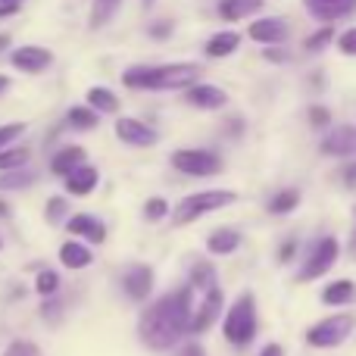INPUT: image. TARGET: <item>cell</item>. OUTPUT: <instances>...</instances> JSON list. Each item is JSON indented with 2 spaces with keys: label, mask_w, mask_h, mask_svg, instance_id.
Segmentation results:
<instances>
[{
  "label": "cell",
  "mask_w": 356,
  "mask_h": 356,
  "mask_svg": "<svg viewBox=\"0 0 356 356\" xmlns=\"http://www.w3.org/2000/svg\"><path fill=\"white\" fill-rule=\"evenodd\" d=\"M238 47H241L238 31H219V35L209 38L203 50H207V56H213V60H222V56H232Z\"/></svg>",
  "instance_id": "603a6c76"
},
{
  "label": "cell",
  "mask_w": 356,
  "mask_h": 356,
  "mask_svg": "<svg viewBox=\"0 0 356 356\" xmlns=\"http://www.w3.org/2000/svg\"><path fill=\"white\" fill-rule=\"evenodd\" d=\"M154 35H156V38H163V35H169V25H156V29H154Z\"/></svg>",
  "instance_id": "ee69618b"
},
{
  "label": "cell",
  "mask_w": 356,
  "mask_h": 356,
  "mask_svg": "<svg viewBox=\"0 0 356 356\" xmlns=\"http://www.w3.org/2000/svg\"><path fill=\"white\" fill-rule=\"evenodd\" d=\"M247 35L253 38V41H259V44H284L288 41V35H291V29H288V22L284 19H278V16H266V19H259V22H253L250 29H247Z\"/></svg>",
  "instance_id": "7c38bea8"
},
{
  "label": "cell",
  "mask_w": 356,
  "mask_h": 356,
  "mask_svg": "<svg viewBox=\"0 0 356 356\" xmlns=\"http://www.w3.org/2000/svg\"><path fill=\"white\" fill-rule=\"evenodd\" d=\"M184 100H188L191 106H197V110H222V106L228 104V94L222 91V88L216 85H191L188 91H184Z\"/></svg>",
  "instance_id": "4fadbf2b"
},
{
  "label": "cell",
  "mask_w": 356,
  "mask_h": 356,
  "mask_svg": "<svg viewBox=\"0 0 356 356\" xmlns=\"http://www.w3.org/2000/svg\"><path fill=\"white\" fill-rule=\"evenodd\" d=\"M338 253H341V244L332 238V234H325V238H319L313 244V250L307 253V259H303V266L297 269L294 282H313V278H322L328 269H334V263H338Z\"/></svg>",
  "instance_id": "8992f818"
},
{
  "label": "cell",
  "mask_w": 356,
  "mask_h": 356,
  "mask_svg": "<svg viewBox=\"0 0 356 356\" xmlns=\"http://www.w3.org/2000/svg\"><path fill=\"white\" fill-rule=\"evenodd\" d=\"M297 207H300V191H297V188L278 191V194L269 200V213L272 216H288V213H294Z\"/></svg>",
  "instance_id": "d4e9b609"
},
{
  "label": "cell",
  "mask_w": 356,
  "mask_h": 356,
  "mask_svg": "<svg viewBox=\"0 0 356 356\" xmlns=\"http://www.w3.org/2000/svg\"><path fill=\"white\" fill-rule=\"evenodd\" d=\"M188 284L194 291H203V294H207V291H213V288H219V284H216L213 263H207V259H197V263L191 266V282Z\"/></svg>",
  "instance_id": "cb8c5ba5"
},
{
  "label": "cell",
  "mask_w": 356,
  "mask_h": 356,
  "mask_svg": "<svg viewBox=\"0 0 356 356\" xmlns=\"http://www.w3.org/2000/svg\"><path fill=\"white\" fill-rule=\"evenodd\" d=\"M0 3H22V0H0Z\"/></svg>",
  "instance_id": "681fc988"
},
{
  "label": "cell",
  "mask_w": 356,
  "mask_h": 356,
  "mask_svg": "<svg viewBox=\"0 0 356 356\" xmlns=\"http://www.w3.org/2000/svg\"><path fill=\"white\" fill-rule=\"evenodd\" d=\"M203 69L197 63H166V66H131L122 81L135 91H188L200 81Z\"/></svg>",
  "instance_id": "7a4b0ae2"
},
{
  "label": "cell",
  "mask_w": 356,
  "mask_h": 356,
  "mask_svg": "<svg viewBox=\"0 0 356 356\" xmlns=\"http://www.w3.org/2000/svg\"><path fill=\"white\" fill-rule=\"evenodd\" d=\"M257 328H259V319H257V300L253 294H241L232 307L225 309V319H222V334H225L228 344L234 347H247L253 338H257Z\"/></svg>",
  "instance_id": "3957f363"
},
{
  "label": "cell",
  "mask_w": 356,
  "mask_h": 356,
  "mask_svg": "<svg viewBox=\"0 0 356 356\" xmlns=\"http://www.w3.org/2000/svg\"><path fill=\"white\" fill-rule=\"evenodd\" d=\"M35 291L41 297H56V291H60V275H56L54 269H44L35 282Z\"/></svg>",
  "instance_id": "4dcf8cb0"
},
{
  "label": "cell",
  "mask_w": 356,
  "mask_h": 356,
  "mask_svg": "<svg viewBox=\"0 0 356 356\" xmlns=\"http://www.w3.org/2000/svg\"><path fill=\"white\" fill-rule=\"evenodd\" d=\"M85 160H88L85 147H79V144H69V147H63V150H56V154H54V160H50V172L66 178L72 169H79Z\"/></svg>",
  "instance_id": "e0dca14e"
},
{
  "label": "cell",
  "mask_w": 356,
  "mask_h": 356,
  "mask_svg": "<svg viewBox=\"0 0 356 356\" xmlns=\"http://www.w3.org/2000/svg\"><path fill=\"white\" fill-rule=\"evenodd\" d=\"M10 63L19 69V72H29V75H38L54 63V54L47 47H38V44H25V47H16L10 56Z\"/></svg>",
  "instance_id": "8fae6325"
},
{
  "label": "cell",
  "mask_w": 356,
  "mask_h": 356,
  "mask_svg": "<svg viewBox=\"0 0 356 356\" xmlns=\"http://www.w3.org/2000/svg\"><path fill=\"white\" fill-rule=\"evenodd\" d=\"M328 122H332V113H328L325 106H309V125H316V129H325Z\"/></svg>",
  "instance_id": "74e56055"
},
{
  "label": "cell",
  "mask_w": 356,
  "mask_h": 356,
  "mask_svg": "<svg viewBox=\"0 0 356 356\" xmlns=\"http://www.w3.org/2000/svg\"><path fill=\"white\" fill-rule=\"evenodd\" d=\"M66 119H69V125H72V129L88 131V129H94V125L100 122V113L91 110V106H72Z\"/></svg>",
  "instance_id": "f1b7e54d"
},
{
  "label": "cell",
  "mask_w": 356,
  "mask_h": 356,
  "mask_svg": "<svg viewBox=\"0 0 356 356\" xmlns=\"http://www.w3.org/2000/svg\"><path fill=\"white\" fill-rule=\"evenodd\" d=\"M19 135H25V122H10V125H0V150L10 147Z\"/></svg>",
  "instance_id": "e575fe53"
},
{
  "label": "cell",
  "mask_w": 356,
  "mask_h": 356,
  "mask_svg": "<svg viewBox=\"0 0 356 356\" xmlns=\"http://www.w3.org/2000/svg\"><path fill=\"white\" fill-rule=\"evenodd\" d=\"M263 10V0H219V16L225 22H241Z\"/></svg>",
  "instance_id": "7402d4cb"
},
{
  "label": "cell",
  "mask_w": 356,
  "mask_h": 356,
  "mask_svg": "<svg viewBox=\"0 0 356 356\" xmlns=\"http://www.w3.org/2000/svg\"><path fill=\"white\" fill-rule=\"evenodd\" d=\"M31 150L29 147H3L0 150V172H13V169H22L29 163Z\"/></svg>",
  "instance_id": "83f0119b"
},
{
  "label": "cell",
  "mask_w": 356,
  "mask_h": 356,
  "mask_svg": "<svg viewBox=\"0 0 356 356\" xmlns=\"http://www.w3.org/2000/svg\"><path fill=\"white\" fill-rule=\"evenodd\" d=\"M332 41H334V29H328V25H325V29H319L316 35H309L303 47H307V50H322L325 44H332Z\"/></svg>",
  "instance_id": "836d02e7"
},
{
  "label": "cell",
  "mask_w": 356,
  "mask_h": 356,
  "mask_svg": "<svg viewBox=\"0 0 356 356\" xmlns=\"http://www.w3.org/2000/svg\"><path fill=\"white\" fill-rule=\"evenodd\" d=\"M356 328V316L353 313H334L328 319L316 322L313 328H307V344L328 350V347H341Z\"/></svg>",
  "instance_id": "5b68a950"
},
{
  "label": "cell",
  "mask_w": 356,
  "mask_h": 356,
  "mask_svg": "<svg viewBox=\"0 0 356 356\" xmlns=\"http://www.w3.org/2000/svg\"><path fill=\"white\" fill-rule=\"evenodd\" d=\"M294 247H297L294 241H288V244H284L282 250H278V257H282V263H288V259H291V253H294Z\"/></svg>",
  "instance_id": "60d3db41"
},
{
  "label": "cell",
  "mask_w": 356,
  "mask_h": 356,
  "mask_svg": "<svg viewBox=\"0 0 356 356\" xmlns=\"http://www.w3.org/2000/svg\"><path fill=\"white\" fill-rule=\"evenodd\" d=\"M100 181V172L94 166H88V163H81L79 169H72V172L66 175V191L72 197H88L94 188H97Z\"/></svg>",
  "instance_id": "2e32d148"
},
{
  "label": "cell",
  "mask_w": 356,
  "mask_h": 356,
  "mask_svg": "<svg viewBox=\"0 0 356 356\" xmlns=\"http://www.w3.org/2000/svg\"><path fill=\"white\" fill-rule=\"evenodd\" d=\"M6 213H10V207H6V203L0 200V216H6Z\"/></svg>",
  "instance_id": "c3c4849f"
},
{
  "label": "cell",
  "mask_w": 356,
  "mask_h": 356,
  "mask_svg": "<svg viewBox=\"0 0 356 356\" xmlns=\"http://www.w3.org/2000/svg\"><path fill=\"white\" fill-rule=\"evenodd\" d=\"M6 44H10V35H0V50H3Z\"/></svg>",
  "instance_id": "7dc6e473"
},
{
  "label": "cell",
  "mask_w": 356,
  "mask_h": 356,
  "mask_svg": "<svg viewBox=\"0 0 356 356\" xmlns=\"http://www.w3.org/2000/svg\"><path fill=\"white\" fill-rule=\"evenodd\" d=\"M307 10L322 22H334V19L350 16L356 10V0H307Z\"/></svg>",
  "instance_id": "9a60e30c"
},
{
  "label": "cell",
  "mask_w": 356,
  "mask_h": 356,
  "mask_svg": "<svg viewBox=\"0 0 356 356\" xmlns=\"http://www.w3.org/2000/svg\"><path fill=\"white\" fill-rule=\"evenodd\" d=\"M31 184H35V172H25V169L0 172V191H19V188H31Z\"/></svg>",
  "instance_id": "f546056e"
},
{
  "label": "cell",
  "mask_w": 356,
  "mask_h": 356,
  "mask_svg": "<svg viewBox=\"0 0 356 356\" xmlns=\"http://www.w3.org/2000/svg\"><path fill=\"white\" fill-rule=\"evenodd\" d=\"M119 6H122V0H94L91 16H88V25H91V29H104V25L116 16Z\"/></svg>",
  "instance_id": "4316f807"
},
{
  "label": "cell",
  "mask_w": 356,
  "mask_h": 356,
  "mask_svg": "<svg viewBox=\"0 0 356 356\" xmlns=\"http://www.w3.org/2000/svg\"><path fill=\"white\" fill-rule=\"evenodd\" d=\"M66 228H69V234H79V238H85L88 244H104L106 241V225L88 213L72 216V219L66 222Z\"/></svg>",
  "instance_id": "5bb4252c"
},
{
  "label": "cell",
  "mask_w": 356,
  "mask_h": 356,
  "mask_svg": "<svg viewBox=\"0 0 356 356\" xmlns=\"http://www.w3.org/2000/svg\"><path fill=\"white\" fill-rule=\"evenodd\" d=\"M172 166L181 175H194V178H209L222 172V156L213 150L203 147H181L172 154Z\"/></svg>",
  "instance_id": "52a82bcc"
},
{
  "label": "cell",
  "mask_w": 356,
  "mask_h": 356,
  "mask_svg": "<svg viewBox=\"0 0 356 356\" xmlns=\"http://www.w3.org/2000/svg\"><path fill=\"white\" fill-rule=\"evenodd\" d=\"M116 138L122 144H129V147H154V144L160 141V135H156V131L150 129L147 122H141V119H131V116L116 119Z\"/></svg>",
  "instance_id": "9c48e42d"
},
{
  "label": "cell",
  "mask_w": 356,
  "mask_h": 356,
  "mask_svg": "<svg viewBox=\"0 0 356 356\" xmlns=\"http://www.w3.org/2000/svg\"><path fill=\"white\" fill-rule=\"evenodd\" d=\"M338 47H341V54L344 56H356V25L353 29H347L344 35L338 38Z\"/></svg>",
  "instance_id": "8d00e7d4"
},
{
  "label": "cell",
  "mask_w": 356,
  "mask_h": 356,
  "mask_svg": "<svg viewBox=\"0 0 356 356\" xmlns=\"http://www.w3.org/2000/svg\"><path fill=\"white\" fill-rule=\"evenodd\" d=\"M222 309H225V294H222V288L207 291V294H203V303L194 309V319H191V334L209 332V328L216 325V319L222 316Z\"/></svg>",
  "instance_id": "ba28073f"
},
{
  "label": "cell",
  "mask_w": 356,
  "mask_h": 356,
  "mask_svg": "<svg viewBox=\"0 0 356 356\" xmlns=\"http://www.w3.org/2000/svg\"><path fill=\"white\" fill-rule=\"evenodd\" d=\"M6 88H10V79H6V75H0V94H3Z\"/></svg>",
  "instance_id": "f6af8a7d"
},
{
  "label": "cell",
  "mask_w": 356,
  "mask_h": 356,
  "mask_svg": "<svg viewBox=\"0 0 356 356\" xmlns=\"http://www.w3.org/2000/svg\"><path fill=\"white\" fill-rule=\"evenodd\" d=\"M3 356H41V347L31 344V341H13L3 350Z\"/></svg>",
  "instance_id": "d590c367"
},
{
  "label": "cell",
  "mask_w": 356,
  "mask_h": 356,
  "mask_svg": "<svg viewBox=\"0 0 356 356\" xmlns=\"http://www.w3.org/2000/svg\"><path fill=\"white\" fill-rule=\"evenodd\" d=\"M259 356H284V350H282V344H266L259 350Z\"/></svg>",
  "instance_id": "ab89813d"
},
{
  "label": "cell",
  "mask_w": 356,
  "mask_h": 356,
  "mask_svg": "<svg viewBox=\"0 0 356 356\" xmlns=\"http://www.w3.org/2000/svg\"><path fill=\"white\" fill-rule=\"evenodd\" d=\"M353 300H356V284L350 278H338V282L322 288V303H325V307H347V303H353Z\"/></svg>",
  "instance_id": "d6986e66"
},
{
  "label": "cell",
  "mask_w": 356,
  "mask_h": 356,
  "mask_svg": "<svg viewBox=\"0 0 356 356\" xmlns=\"http://www.w3.org/2000/svg\"><path fill=\"white\" fill-rule=\"evenodd\" d=\"M178 356H207V350H203L197 341H191V344H184L181 350H178Z\"/></svg>",
  "instance_id": "f35d334b"
},
{
  "label": "cell",
  "mask_w": 356,
  "mask_h": 356,
  "mask_svg": "<svg viewBox=\"0 0 356 356\" xmlns=\"http://www.w3.org/2000/svg\"><path fill=\"white\" fill-rule=\"evenodd\" d=\"M91 247H85L81 241H66V244L60 247V263L66 266V269L79 272V269H88L91 266Z\"/></svg>",
  "instance_id": "ffe728a7"
},
{
  "label": "cell",
  "mask_w": 356,
  "mask_h": 356,
  "mask_svg": "<svg viewBox=\"0 0 356 356\" xmlns=\"http://www.w3.org/2000/svg\"><path fill=\"white\" fill-rule=\"evenodd\" d=\"M169 213H172V209H169V203L163 200V197H150V200L144 203V219L147 222H160V219H166Z\"/></svg>",
  "instance_id": "1f68e13d"
},
{
  "label": "cell",
  "mask_w": 356,
  "mask_h": 356,
  "mask_svg": "<svg viewBox=\"0 0 356 356\" xmlns=\"http://www.w3.org/2000/svg\"><path fill=\"white\" fill-rule=\"evenodd\" d=\"M350 253L356 257V228H353V238H350Z\"/></svg>",
  "instance_id": "bcb514c9"
},
{
  "label": "cell",
  "mask_w": 356,
  "mask_h": 356,
  "mask_svg": "<svg viewBox=\"0 0 356 356\" xmlns=\"http://www.w3.org/2000/svg\"><path fill=\"white\" fill-rule=\"evenodd\" d=\"M191 319H194V288L184 284V288L163 294L141 313V322H138L141 344L156 353L169 350L184 334H191Z\"/></svg>",
  "instance_id": "6da1fadb"
},
{
  "label": "cell",
  "mask_w": 356,
  "mask_h": 356,
  "mask_svg": "<svg viewBox=\"0 0 356 356\" xmlns=\"http://www.w3.org/2000/svg\"><path fill=\"white\" fill-rule=\"evenodd\" d=\"M344 181H347V188H356V163H353V166H347Z\"/></svg>",
  "instance_id": "7bdbcfd3"
},
{
  "label": "cell",
  "mask_w": 356,
  "mask_h": 356,
  "mask_svg": "<svg viewBox=\"0 0 356 356\" xmlns=\"http://www.w3.org/2000/svg\"><path fill=\"white\" fill-rule=\"evenodd\" d=\"M238 200L234 191H197V194H188L181 203L172 209V225H191V222L203 219V216L216 213V209H225Z\"/></svg>",
  "instance_id": "277c9868"
},
{
  "label": "cell",
  "mask_w": 356,
  "mask_h": 356,
  "mask_svg": "<svg viewBox=\"0 0 356 356\" xmlns=\"http://www.w3.org/2000/svg\"><path fill=\"white\" fill-rule=\"evenodd\" d=\"M66 213H69V203H66V197H50V200H47V207H44V216H47V222H50V225H56V222H63V219H66Z\"/></svg>",
  "instance_id": "d6a6232c"
},
{
  "label": "cell",
  "mask_w": 356,
  "mask_h": 356,
  "mask_svg": "<svg viewBox=\"0 0 356 356\" xmlns=\"http://www.w3.org/2000/svg\"><path fill=\"white\" fill-rule=\"evenodd\" d=\"M19 13V3H0V19L3 16H16Z\"/></svg>",
  "instance_id": "b9f144b4"
},
{
  "label": "cell",
  "mask_w": 356,
  "mask_h": 356,
  "mask_svg": "<svg viewBox=\"0 0 356 356\" xmlns=\"http://www.w3.org/2000/svg\"><path fill=\"white\" fill-rule=\"evenodd\" d=\"M88 106L97 113H119V97L110 91V88H91L88 91Z\"/></svg>",
  "instance_id": "484cf974"
},
{
  "label": "cell",
  "mask_w": 356,
  "mask_h": 356,
  "mask_svg": "<svg viewBox=\"0 0 356 356\" xmlns=\"http://www.w3.org/2000/svg\"><path fill=\"white\" fill-rule=\"evenodd\" d=\"M241 247V232L238 228H216L213 234L207 238V250L213 257H228Z\"/></svg>",
  "instance_id": "ac0fdd59"
},
{
  "label": "cell",
  "mask_w": 356,
  "mask_h": 356,
  "mask_svg": "<svg viewBox=\"0 0 356 356\" xmlns=\"http://www.w3.org/2000/svg\"><path fill=\"white\" fill-rule=\"evenodd\" d=\"M122 291L135 303L147 300L150 291H154V269H150V266H144V263H131L129 269L122 272Z\"/></svg>",
  "instance_id": "30bf717a"
},
{
  "label": "cell",
  "mask_w": 356,
  "mask_h": 356,
  "mask_svg": "<svg viewBox=\"0 0 356 356\" xmlns=\"http://www.w3.org/2000/svg\"><path fill=\"white\" fill-rule=\"evenodd\" d=\"M356 150V131L353 129H334L332 135L322 141V154L328 156H347Z\"/></svg>",
  "instance_id": "44dd1931"
}]
</instances>
